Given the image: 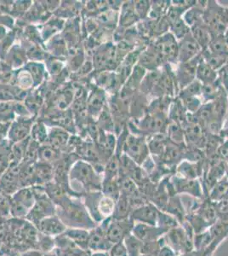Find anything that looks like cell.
Wrapping results in <instances>:
<instances>
[{
	"instance_id": "1",
	"label": "cell",
	"mask_w": 228,
	"mask_h": 256,
	"mask_svg": "<svg viewBox=\"0 0 228 256\" xmlns=\"http://www.w3.org/2000/svg\"><path fill=\"white\" fill-rule=\"evenodd\" d=\"M56 216L67 228H81L90 230L97 226L87 211L84 204L70 201L67 198L58 205Z\"/></svg>"
},
{
	"instance_id": "2",
	"label": "cell",
	"mask_w": 228,
	"mask_h": 256,
	"mask_svg": "<svg viewBox=\"0 0 228 256\" xmlns=\"http://www.w3.org/2000/svg\"><path fill=\"white\" fill-rule=\"evenodd\" d=\"M116 201L105 196L102 192H93L88 196L84 206L91 218L99 224L106 218L113 217Z\"/></svg>"
},
{
	"instance_id": "3",
	"label": "cell",
	"mask_w": 228,
	"mask_h": 256,
	"mask_svg": "<svg viewBox=\"0 0 228 256\" xmlns=\"http://www.w3.org/2000/svg\"><path fill=\"white\" fill-rule=\"evenodd\" d=\"M204 22L212 37L224 35L228 28V8L221 6L217 1H207Z\"/></svg>"
},
{
	"instance_id": "4",
	"label": "cell",
	"mask_w": 228,
	"mask_h": 256,
	"mask_svg": "<svg viewBox=\"0 0 228 256\" xmlns=\"http://www.w3.org/2000/svg\"><path fill=\"white\" fill-rule=\"evenodd\" d=\"M194 230L188 222L182 226L168 230L164 236L165 245L172 248L178 256L194 250Z\"/></svg>"
},
{
	"instance_id": "5",
	"label": "cell",
	"mask_w": 228,
	"mask_h": 256,
	"mask_svg": "<svg viewBox=\"0 0 228 256\" xmlns=\"http://www.w3.org/2000/svg\"><path fill=\"white\" fill-rule=\"evenodd\" d=\"M124 154L142 166L145 160L150 156L147 137L130 134L126 135L124 144Z\"/></svg>"
},
{
	"instance_id": "6",
	"label": "cell",
	"mask_w": 228,
	"mask_h": 256,
	"mask_svg": "<svg viewBox=\"0 0 228 256\" xmlns=\"http://www.w3.org/2000/svg\"><path fill=\"white\" fill-rule=\"evenodd\" d=\"M133 220L131 218L115 220L113 217L106 218L99 224L107 234V238L113 244L121 242L126 236L132 232L134 226Z\"/></svg>"
},
{
	"instance_id": "7",
	"label": "cell",
	"mask_w": 228,
	"mask_h": 256,
	"mask_svg": "<svg viewBox=\"0 0 228 256\" xmlns=\"http://www.w3.org/2000/svg\"><path fill=\"white\" fill-rule=\"evenodd\" d=\"M165 64H177L178 40L170 31L151 41Z\"/></svg>"
},
{
	"instance_id": "8",
	"label": "cell",
	"mask_w": 228,
	"mask_h": 256,
	"mask_svg": "<svg viewBox=\"0 0 228 256\" xmlns=\"http://www.w3.org/2000/svg\"><path fill=\"white\" fill-rule=\"evenodd\" d=\"M174 190L176 194H188L198 200L208 198L200 180H187L174 174L170 178Z\"/></svg>"
},
{
	"instance_id": "9",
	"label": "cell",
	"mask_w": 228,
	"mask_h": 256,
	"mask_svg": "<svg viewBox=\"0 0 228 256\" xmlns=\"http://www.w3.org/2000/svg\"><path fill=\"white\" fill-rule=\"evenodd\" d=\"M200 58V55L191 61L176 64V68H172L178 92L196 80L197 67Z\"/></svg>"
},
{
	"instance_id": "10",
	"label": "cell",
	"mask_w": 228,
	"mask_h": 256,
	"mask_svg": "<svg viewBox=\"0 0 228 256\" xmlns=\"http://www.w3.org/2000/svg\"><path fill=\"white\" fill-rule=\"evenodd\" d=\"M72 176L90 190H101L102 182L100 180L98 175L89 165L79 164L76 166L72 171Z\"/></svg>"
},
{
	"instance_id": "11",
	"label": "cell",
	"mask_w": 228,
	"mask_h": 256,
	"mask_svg": "<svg viewBox=\"0 0 228 256\" xmlns=\"http://www.w3.org/2000/svg\"><path fill=\"white\" fill-rule=\"evenodd\" d=\"M207 168L206 159L200 162H193L189 160H182L176 166L175 175L177 177L187 180H200L203 178Z\"/></svg>"
},
{
	"instance_id": "12",
	"label": "cell",
	"mask_w": 228,
	"mask_h": 256,
	"mask_svg": "<svg viewBox=\"0 0 228 256\" xmlns=\"http://www.w3.org/2000/svg\"><path fill=\"white\" fill-rule=\"evenodd\" d=\"M202 52L197 41L194 40L191 32L184 38L178 41V59L177 64H182L196 58Z\"/></svg>"
},
{
	"instance_id": "13",
	"label": "cell",
	"mask_w": 228,
	"mask_h": 256,
	"mask_svg": "<svg viewBox=\"0 0 228 256\" xmlns=\"http://www.w3.org/2000/svg\"><path fill=\"white\" fill-rule=\"evenodd\" d=\"M159 212V208L154 204L148 202L139 207L135 208L130 214V218L134 223L157 226Z\"/></svg>"
},
{
	"instance_id": "14",
	"label": "cell",
	"mask_w": 228,
	"mask_h": 256,
	"mask_svg": "<svg viewBox=\"0 0 228 256\" xmlns=\"http://www.w3.org/2000/svg\"><path fill=\"white\" fill-rule=\"evenodd\" d=\"M113 244L107 238L104 229L97 224L90 230L88 241V250L94 253H108Z\"/></svg>"
},
{
	"instance_id": "15",
	"label": "cell",
	"mask_w": 228,
	"mask_h": 256,
	"mask_svg": "<svg viewBox=\"0 0 228 256\" xmlns=\"http://www.w3.org/2000/svg\"><path fill=\"white\" fill-rule=\"evenodd\" d=\"M168 230L158 226L135 223L132 234L143 242L156 241L165 236Z\"/></svg>"
},
{
	"instance_id": "16",
	"label": "cell",
	"mask_w": 228,
	"mask_h": 256,
	"mask_svg": "<svg viewBox=\"0 0 228 256\" xmlns=\"http://www.w3.org/2000/svg\"><path fill=\"white\" fill-rule=\"evenodd\" d=\"M36 227L40 234L54 238L64 234L67 229V227L56 214L43 218Z\"/></svg>"
},
{
	"instance_id": "17",
	"label": "cell",
	"mask_w": 228,
	"mask_h": 256,
	"mask_svg": "<svg viewBox=\"0 0 228 256\" xmlns=\"http://www.w3.org/2000/svg\"><path fill=\"white\" fill-rule=\"evenodd\" d=\"M137 64L147 70L148 72L159 70L166 65L163 61L159 52H157L153 44L151 43V41L148 46L142 50Z\"/></svg>"
},
{
	"instance_id": "18",
	"label": "cell",
	"mask_w": 228,
	"mask_h": 256,
	"mask_svg": "<svg viewBox=\"0 0 228 256\" xmlns=\"http://www.w3.org/2000/svg\"><path fill=\"white\" fill-rule=\"evenodd\" d=\"M209 230L212 238V244L208 253L213 254L220 244L228 238V222L217 220L209 228Z\"/></svg>"
},
{
	"instance_id": "19",
	"label": "cell",
	"mask_w": 228,
	"mask_h": 256,
	"mask_svg": "<svg viewBox=\"0 0 228 256\" xmlns=\"http://www.w3.org/2000/svg\"><path fill=\"white\" fill-rule=\"evenodd\" d=\"M168 118L170 122L178 124L182 126L183 129L188 125V111L186 110L182 101L177 96L172 100L171 107L168 112Z\"/></svg>"
},
{
	"instance_id": "20",
	"label": "cell",
	"mask_w": 228,
	"mask_h": 256,
	"mask_svg": "<svg viewBox=\"0 0 228 256\" xmlns=\"http://www.w3.org/2000/svg\"><path fill=\"white\" fill-rule=\"evenodd\" d=\"M164 212L170 214L178 220L179 224L182 226L187 222V214L185 208L183 206L181 198L178 194L170 196L167 205L165 207Z\"/></svg>"
},
{
	"instance_id": "21",
	"label": "cell",
	"mask_w": 228,
	"mask_h": 256,
	"mask_svg": "<svg viewBox=\"0 0 228 256\" xmlns=\"http://www.w3.org/2000/svg\"><path fill=\"white\" fill-rule=\"evenodd\" d=\"M217 71L213 70L208 64H206L203 60L200 54V61L197 67L196 80H198L203 86H205L215 83L217 80Z\"/></svg>"
},
{
	"instance_id": "22",
	"label": "cell",
	"mask_w": 228,
	"mask_h": 256,
	"mask_svg": "<svg viewBox=\"0 0 228 256\" xmlns=\"http://www.w3.org/2000/svg\"><path fill=\"white\" fill-rule=\"evenodd\" d=\"M64 235L77 245L82 250L88 251L90 230L81 228H67Z\"/></svg>"
},
{
	"instance_id": "23",
	"label": "cell",
	"mask_w": 228,
	"mask_h": 256,
	"mask_svg": "<svg viewBox=\"0 0 228 256\" xmlns=\"http://www.w3.org/2000/svg\"><path fill=\"white\" fill-rule=\"evenodd\" d=\"M191 34L202 50H205L208 48L210 42L212 38V35L209 30L208 26L205 24V22L191 28Z\"/></svg>"
},
{
	"instance_id": "24",
	"label": "cell",
	"mask_w": 228,
	"mask_h": 256,
	"mask_svg": "<svg viewBox=\"0 0 228 256\" xmlns=\"http://www.w3.org/2000/svg\"><path fill=\"white\" fill-rule=\"evenodd\" d=\"M133 210V206L129 200V198L121 194L119 199L116 201L113 218L115 220H125V218H130V214Z\"/></svg>"
},
{
	"instance_id": "25",
	"label": "cell",
	"mask_w": 228,
	"mask_h": 256,
	"mask_svg": "<svg viewBox=\"0 0 228 256\" xmlns=\"http://www.w3.org/2000/svg\"><path fill=\"white\" fill-rule=\"evenodd\" d=\"M166 137L172 143L180 144V146H186L184 129L176 123L171 122H169L167 130H166Z\"/></svg>"
},
{
	"instance_id": "26",
	"label": "cell",
	"mask_w": 228,
	"mask_h": 256,
	"mask_svg": "<svg viewBox=\"0 0 228 256\" xmlns=\"http://www.w3.org/2000/svg\"><path fill=\"white\" fill-rule=\"evenodd\" d=\"M224 92L225 90H223L217 80L212 84L203 86L202 94H201L203 102L206 104V102H213Z\"/></svg>"
},
{
	"instance_id": "27",
	"label": "cell",
	"mask_w": 228,
	"mask_h": 256,
	"mask_svg": "<svg viewBox=\"0 0 228 256\" xmlns=\"http://www.w3.org/2000/svg\"><path fill=\"white\" fill-rule=\"evenodd\" d=\"M124 244L126 248L128 256H141L142 254L143 242L134 236L132 233L124 238Z\"/></svg>"
},
{
	"instance_id": "28",
	"label": "cell",
	"mask_w": 228,
	"mask_h": 256,
	"mask_svg": "<svg viewBox=\"0 0 228 256\" xmlns=\"http://www.w3.org/2000/svg\"><path fill=\"white\" fill-rule=\"evenodd\" d=\"M201 58L213 70L218 71L227 64L228 56L213 54L211 52H209L208 50H202V52H201Z\"/></svg>"
},
{
	"instance_id": "29",
	"label": "cell",
	"mask_w": 228,
	"mask_h": 256,
	"mask_svg": "<svg viewBox=\"0 0 228 256\" xmlns=\"http://www.w3.org/2000/svg\"><path fill=\"white\" fill-rule=\"evenodd\" d=\"M12 201L20 204L30 211L36 202V196L33 194V192H31L30 190L25 189L16 193L12 199Z\"/></svg>"
},
{
	"instance_id": "30",
	"label": "cell",
	"mask_w": 228,
	"mask_h": 256,
	"mask_svg": "<svg viewBox=\"0 0 228 256\" xmlns=\"http://www.w3.org/2000/svg\"><path fill=\"white\" fill-rule=\"evenodd\" d=\"M206 50L213 54L228 56V46L224 35L212 37L208 48Z\"/></svg>"
},
{
	"instance_id": "31",
	"label": "cell",
	"mask_w": 228,
	"mask_h": 256,
	"mask_svg": "<svg viewBox=\"0 0 228 256\" xmlns=\"http://www.w3.org/2000/svg\"><path fill=\"white\" fill-rule=\"evenodd\" d=\"M170 32L176 37V40L179 41L182 38H184L186 35H188L191 32L190 28L186 24L183 18H179L177 20H174L170 24Z\"/></svg>"
},
{
	"instance_id": "32",
	"label": "cell",
	"mask_w": 228,
	"mask_h": 256,
	"mask_svg": "<svg viewBox=\"0 0 228 256\" xmlns=\"http://www.w3.org/2000/svg\"><path fill=\"white\" fill-rule=\"evenodd\" d=\"M203 84L198 80L188 84V86L180 90L177 94V98H183L188 96H200L202 94Z\"/></svg>"
},
{
	"instance_id": "33",
	"label": "cell",
	"mask_w": 228,
	"mask_h": 256,
	"mask_svg": "<svg viewBox=\"0 0 228 256\" xmlns=\"http://www.w3.org/2000/svg\"><path fill=\"white\" fill-rule=\"evenodd\" d=\"M157 226L164 228L165 230H171L172 228L181 226L178 220L175 217L171 216L168 212L159 210V217H158V224Z\"/></svg>"
},
{
	"instance_id": "34",
	"label": "cell",
	"mask_w": 228,
	"mask_h": 256,
	"mask_svg": "<svg viewBox=\"0 0 228 256\" xmlns=\"http://www.w3.org/2000/svg\"><path fill=\"white\" fill-rule=\"evenodd\" d=\"M179 99L182 101V104L186 108V110L191 114L197 113L198 110L201 108V106L204 104L202 98L200 96H188V98Z\"/></svg>"
},
{
	"instance_id": "35",
	"label": "cell",
	"mask_w": 228,
	"mask_h": 256,
	"mask_svg": "<svg viewBox=\"0 0 228 256\" xmlns=\"http://www.w3.org/2000/svg\"><path fill=\"white\" fill-rule=\"evenodd\" d=\"M152 2L151 1H136L134 2V8L139 19L142 20H147L150 14Z\"/></svg>"
},
{
	"instance_id": "36",
	"label": "cell",
	"mask_w": 228,
	"mask_h": 256,
	"mask_svg": "<svg viewBox=\"0 0 228 256\" xmlns=\"http://www.w3.org/2000/svg\"><path fill=\"white\" fill-rule=\"evenodd\" d=\"M38 245L41 248V250L44 251L46 253H49L52 250L53 248L55 245V238L51 236H45L43 234L39 233L38 236Z\"/></svg>"
},
{
	"instance_id": "37",
	"label": "cell",
	"mask_w": 228,
	"mask_h": 256,
	"mask_svg": "<svg viewBox=\"0 0 228 256\" xmlns=\"http://www.w3.org/2000/svg\"><path fill=\"white\" fill-rule=\"evenodd\" d=\"M218 77L217 82H219L220 86L225 90L226 94L228 95V65L226 64L221 70L217 71Z\"/></svg>"
},
{
	"instance_id": "38",
	"label": "cell",
	"mask_w": 228,
	"mask_h": 256,
	"mask_svg": "<svg viewBox=\"0 0 228 256\" xmlns=\"http://www.w3.org/2000/svg\"><path fill=\"white\" fill-rule=\"evenodd\" d=\"M107 254L108 256H128L124 242L113 244Z\"/></svg>"
},
{
	"instance_id": "39",
	"label": "cell",
	"mask_w": 228,
	"mask_h": 256,
	"mask_svg": "<svg viewBox=\"0 0 228 256\" xmlns=\"http://www.w3.org/2000/svg\"><path fill=\"white\" fill-rule=\"evenodd\" d=\"M217 154L221 160L228 162V140L223 138V143L221 144L218 148Z\"/></svg>"
},
{
	"instance_id": "40",
	"label": "cell",
	"mask_w": 228,
	"mask_h": 256,
	"mask_svg": "<svg viewBox=\"0 0 228 256\" xmlns=\"http://www.w3.org/2000/svg\"><path fill=\"white\" fill-rule=\"evenodd\" d=\"M158 256H178V254H177L172 248L169 247V246L165 245V246L162 248L161 250H159Z\"/></svg>"
},
{
	"instance_id": "41",
	"label": "cell",
	"mask_w": 228,
	"mask_h": 256,
	"mask_svg": "<svg viewBox=\"0 0 228 256\" xmlns=\"http://www.w3.org/2000/svg\"><path fill=\"white\" fill-rule=\"evenodd\" d=\"M205 254H210L205 253V251L196 250H193L188 251L185 253L181 254L178 256H204ZM213 256V254H212Z\"/></svg>"
},
{
	"instance_id": "42",
	"label": "cell",
	"mask_w": 228,
	"mask_h": 256,
	"mask_svg": "<svg viewBox=\"0 0 228 256\" xmlns=\"http://www.w3.org/2000/svg\"><path fill=\"white\" fill-rule=\"evenodd\" d=\"M220 136L224 140H228V116L226 117L225 122L223 124V130L221 132Z\"/></svg>"
},
{
	"instance_id": "43",
	"label": "cell",
	"mask_w": 228,
	"mask_h": 256,
	"mask_svg": "<svg viewBox=\"0 0 228 256\" xmlns=\"http://www.w3.org/2000/svg\"><path fill=\"white\" fill-rule=\"evenodd\" d=\"M224 37H225L226 42H227V44L228 46V28L226 31L225 34H224Z\"/></svg>"
},
{
	"instance_id": "44",
	"label": "cell",
	"mask_w": 228,
	"mask_h": 256,
	"mask_svg": "<svg viewBox=\"0 0 228 256\" xmlns=\"http://www.w3.org/2000/svg\"><path fill=\"white\" fill-rule=\"evenodd\" d=\"M141 256H158V254H142Z\"/></svg>"
}]
</instances>
